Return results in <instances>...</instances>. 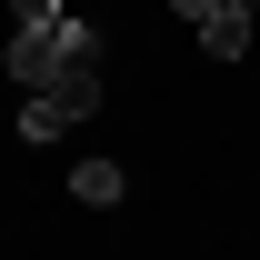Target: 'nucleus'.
I'll use <instances>...</instances> for the list:
<instances>
[{"label":"nucleus","instance_id":"f257e3e1","mask_svg":"<svg viewBox=\"0 0 260 260\" xmlns=\"http://www.w3.org/2000/svg\"><path fill=\"white\" fill-rule=\"evenodd\" d=\"M70 70H100V30H90V20L10 30V80H20V90H60Z\"/></svg>","mask_w":260,"mask_h":260},{"label":"nucleus","instance_id":"f03ea898","mask_svg":"<svg viewBox=\"0 0 260 260\" xmlns=\"http://www.w3.org/2000/svg\"><path fill=\"white\" fill-rule=\"evenodd\" d=\"M100 110V70H70L60 90H30V110H20V140H40V150H50V140H60V130H80Z\"/></svg>","mask_w":260,"mask_h":260},{"label":"nucleus","instance_id":"7ed1b4c3","mask_svg":"<svg viewBox=\"0 0 260 260\" xmlns=\"http://www.w3.org/2000/svg\"><path fill=\"white\" fill-rule=\"evenodd\" d=\"M250 20H260V10H230V0H220V10L200 20V50H210V60H250Z\"/></svg>","mask_w":260,"mask_h":260},{"label":"nucleus","instance_id":"20e7f679","mask_svg":"<svg viewBox=\"0 0 260 260\" xmlns=\"http://www.w3.org/2000/svg\"><path fill=\"white\" fill-rule=\"evenodd\" d=\"M120 190H130L120 160H80V170H70V200H90V210H100V200H120Z\"/></svg>","mask_w":260,"mask_h":260},{"label":"nucleus","instance_id":"39448f33","mask_svg":"<svg viewBox=\"0 0 260 260\" xmlns=\"http://www.w3.org/2000/svg\"><path fill=\"white\" fill-rule=\"evenodd\" d=\"M50 20H70L60 0H10V30H50Z\"/></svg>","mask_w":260,"mask_h":260},{"label":"nucleus","instance_id":"423d86ee","mask_svg":"<svg viewBox=\"0 0 260 260\" xmlns=\"http://www.w3.org/2000/svg\"><path fill=\"white\" fill-rule=\"evenodd\" d=\"M170 10H180V20H190V30H200V20H210V10H220V0H170Z\"/></svg>","mask_w":260,"mask_h":260},{"label":"nucleus","instance_id":"0eeeda50","mask_svg":"<svg viewBox=\"0 0 260 260\" xmlns=\"http://www.w3.org/2000/svg\"><path fill=\"white\" fill-rule=\"evenodd\" d=\"M230 10H260V0H230Z\"/></svg>","mask_w":260,"mask_h":260}]
</instances>
